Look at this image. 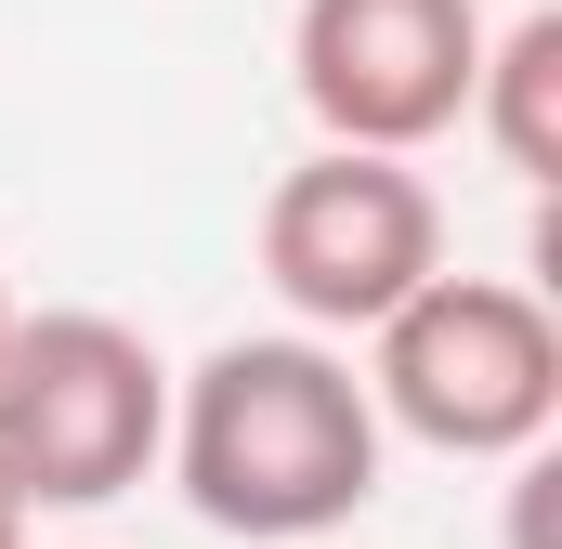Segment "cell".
I'll return each mask as SVG.
<instances>
[{"label": "cell", "mask_w": 562, "mask_h": 549, "mask_svg": "<svg viewBox=\"0 0 562 549\" xmlns=\"http://www.w3.org/2000/svg\"><path fill=\"white\" fill-rule=\"evenodd\" d=\"M183 471V511L210 537H249V549H314L340 537L367 497H380V406L367 380L288 327V340H223L183 393H170V445Z\"/></svg>", "instance_id": "cell-1"}, {"label": "cell", "mask_w": 562, "mask_h": 549, "mask_svg": "<svg viewBox=\"0 0 562 549\" xmlns=\"http://www.w3.org/2000/svg\"><path fill=\"white\" fill-rule=\"evenodd\" d=\"M367 340H380V367H367L380 432H406L431 458H537V445H550V418H562V327H550L537 288L431 262Z\"/></svg>", "instance_id": "cell-2"}, {"label": "cell", "mask_w": 562, "mask_h": 549, "mask_svg": "<svg viewBox=\"0 0 562 549\" xmlns=\"http://www.w3.org/2000/svg\"><path fill=\"white\" fill-rule=\"evenodd\" d=\"M170 445V367L119 314H13L0 327V484L26 511H105Z\"/></svg>", "instance_id": "cell-3"}, {"label": "cell", "mask_w": 562, "mask_h": 549, "mask_svg": "<svg viewBox=\"0 0 562 549\" xmlns=\"http://www.w3.org/2000/svg\"><path fill=\"white\" fill-rule=\"evenodd\" d=\"M445 262V197L380 144H314L262 197V274L301 327H380Z\"/></svg>", "instance_id": "cell-4"}, {"label": "cell", "mask_w": 562, "mask_h": 549, "mask_svg": "<svg viewBox=\"0 0 562 549\" xmlns=\"http://www.w3.org/2000/svg\"><path fill=\"white\" fill-rule=\"evenodd\" d=\"M471 66H484V0H301L288 26V79L327 144H380L419 157L471 119Z\"/></svg>", "instance_id": "cell-5"}, {"label": "cell", "mask_w": 562, "mask_h": 549, "mask_svg": "<svg viewBox=\"0 0 562 549\" xmlns=\"http://www.w3.org/2000/svg\"><path fill=\"white\" fill-rule=\"evenodd\" d=\"M471 132L510 157V183H562V13H524L510 40H484L471 66Z\"/></svg>", "instance_id": "cell-6"}, {"label": "cell", "mask_w": 562, "mask_h": 549, "mask_svg": "<svg viewBox=\"0 0 562 549\" xmlns=\"http://www.w3.org/2000/svg\"><path fill=\"white\" fill-rule=\"evenodd\" d=\"M0 549H26V497L13 484H0Z\"/></svg>", "instance_id": "cell-7"}, {"label": "cell", "mask_w": 562, "mask_h": 549, "mask_svg": "<svg viewBox=\"0 0 562 549\" xmlns=\"http://www.w3.org/2000/svg\"><path fill=\"white\" fill-rule=\"evenodd\" d=\"M0 327H13V288H0Z\"/></svg>", "instance_id": "cell-8"}]
</instances>
